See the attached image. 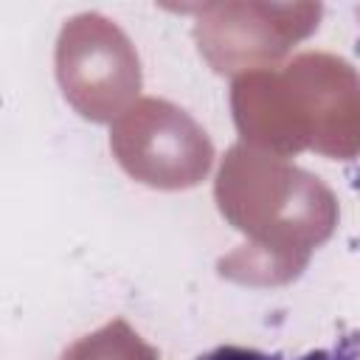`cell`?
Instances as JSON below:
<instances>
[{"label":"cell","instance_id":"1","mask_svg":"<svg viewBox=\"0 0 360 360\" xmlns=\"http://www.w3.org/2000/svg\"><path fill=\"white\" fill-rule=\"evenodd\" d=\"M194 360H284V357H281V354L262 352V349H253V346L222 343V346H214L211 352H202V354L194 357Z\"/></svg>","mask_w":360,"mask_h":360},{"label":"cell","instance_id":"2","mask_svg":"<svg viewBox=\"0 0 360 360\" xmlns=\"http://www.w3.org/2000/svg\"><path fill=\"white\" fill-rule=\"evenodd\" d=\"M357 357H360V332H352L338 346L315 349V352H309V354H304L298 360H357Z\"/></svg>","mask_w":360,"mask_h":360}]
</instances>
